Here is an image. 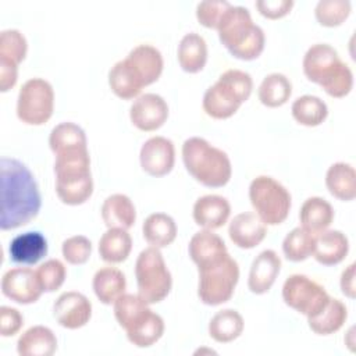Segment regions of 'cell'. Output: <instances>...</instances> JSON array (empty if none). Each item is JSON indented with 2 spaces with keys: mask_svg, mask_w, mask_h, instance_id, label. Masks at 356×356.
<instances>
[{
  "mask_svg": "<svg viewBox=\"0 0 356 356\" xmlns=\"http://www.w3.org/2000/svg\"><path fill=\"white\" fill-rule=\"evenodd\" d=\"M0 185L3 231L15 229L36 218L42 206L39 186L22 161L11 157L0 160Z\"/></svg>",
  "mask_w": 356,
  "mask_h": 356,
  "instance_id": "obj_1",
  "label": "cell"
},
{
  "mask_svg": "<svg viewBox=\"0 0 356 356\" xmlns=\"http://www.w3.org/2000/svg\"><path fill=\"white\" fill-rule=\"evenodd\" d=\"M302 67L306 78L320 85L331 97H345L353 88L352 70L327 43L310 46L303 56Z\"/></svg>",
  "mask_w": 356,
  "mask_h": 356,
  "instance_id": "obj_2",
  "label": "cell"
},
{
  "mask_svg": "<svg viewBox=\"0 0 356 356\" xmlns=\"http://www.w3.org/2000/svg\"><path fill=\"white\" fill-rule=\"evenodd\" d=\"M56 193L68 206L85 203L93 192L88 147L71 149L56 154Z\"/></svg>",
  "mask_w": 356,
  "mask_h": 356,
  "instance_id": "obj_3",
  "label": "cell"
},
{
  "mask_svg": "<svg viewBox=\"0 0 356 356\" xmlns=\"http://www.w3.org/2000/svg\"><path fill=\"white\" fill-rule=\"evenodd\" d=\"M182 160L186 171L202 185L221 188L232 175L228 154L203 138H188L182 145Z\"/></svg>",
  "mask_w": 356,
  "mask_h": 356,
  "instance_id": "obj_4",
  "label": "cell"
},
{
  "mask_svg": "<svg viewBox=\"0 0 356 356\" xmlns=\"http://www.w3.org/2000/svg\"><path fill=\"white\" fill-rule=\"evenodd\" d=\"M249 200L256 216L266 225L284 222L292 206L289 191L268 175H259L252 179L249 185Z\"/></svg>",
  "mask_w": 356,
  "mask_h": 356,
  "instance_id": "obj_5",
  "label": "cell"
},
{
  "mask_svg": "<svg viewBox=\"0 0 356 356\" xmlns=\"http://www.w3.org/2000/svg\"><path fill=\"white\" fill-rule=\"evenodd\" d=\"M135 277L138 295L149 305L164 300L172 286V277L163 259L161 252L149 246L136 257Z\"/></svg>",
  "mask_w": 356,
  "mask_h": 356,
  "instance_id": "obj_6",
  "label": "cell"
},
{
  "mask_svg": "<svg viewBox=\"0 0 356 356\" xmlns=\"http://www.w3.org/2000/svg\"><path fill=\"white\" fill-rule=\"evenodd\" d=\"M197 296L202 303L218 306L231 299L239 280V266L225 254L222 259L197 268Z\"/></svg>",
  "mask_w": 356,
  "mask_h": 356,
  "instance_id": "obj_7",
  "label": "cell"
},
{
  "mask_svg": "<svg viewBox=\"0 0 356 356\" xmlns=\"http://www.w3.org/2000/svg\"><path fill=\"white\" fill-rule=\"evenodd\" d=\"M54 108V90L43 78L28 79L18 92L17 117L28 125L47 122Z\"/></svg>",
  "mask_w": 356,
  "mask_h": 356,
  "instance_id": "obj_8",
  "label": "cell"
},
{
  "mask_svg": "<svg viewBox=\"0 0 356 356\" xmlns=\"http://www.w3.org/2000/svg\"><path fill=\"white\" fill-rule=\"evenodd\" d=\"M282 299L293 310L312 317L323 309L330 295L318 282L307 275L292 274L282 285Z\"/></svg>",
  "mask_w": 356,
  "mask_h": 356,
  "instance_id": "obj_9",
  "label": "cell"
},
{
  "mask_svg": "<svg viewBox=\"0 0 356 356\" xmlns=\"http://www.w3.org/2000/svg\"><path fill=\"white\" fill-rule=\"evenodd\" d=\"M1 292L6 298L19 305H31L40 298L43 291L39 285L36 271L29 267H15L4 273Z\"/></svg>",
  "mask_w": 356,
  "mask_h": 356,
  "instance_id": "obj_10",
  "label": "cell"
},
{
  "mask_svg": "<svg viewBox=\"0 0 356 356\" xmlns=\"http://www.w3.org/2000/svg\"><path fill=\"white\" fill-rule=\"evenodd\" d=\"M53 314L61 327L78 330L89 323L92 317V303L83 293L68 291L56 299Z\"/></svg>",
  "mask_w": 356,
  "mask_h": 356,
  "instance_id": "obj_11",
  "label": "cell"
},
{
  "mask_svg": "<svg viewBox=\"0 0 356 356\" xmlns=\"http://www.w3.org/2000/svg\"><path fill=\"white\" fill-rule=\"evenodd\" d=\"M131 122L140 131L152 132L164 125L168 118L167 102L156 93L138 96L129 108Z\"/></svg>",
  "mask_w": 356,
  "mask_h": 356,
  "instance_id": "obj_12",
  "label": "cell"
},
{
  "mask_svg": "<svg viewBox=\"0 0 356 356\" xmlns=\"http://www.w3.org/2000/svg\"><path fill=\"white\" fill-rule=\"evenodd\" d=\"M254 26L248 8L231 4L217 26L218 39L228 51H232L249 38Z\"/></svg>",
  "mask_w": 356,
  "mask_h": 356,
  "instance_id": "obj_13",
  "label": "cell"
},
{
  "mask_svg": "<svg viewBox=\"0 0 356 356\" xmlns=\"http://www.w3.org/2000/svg\"><path fill=\"white\" fill-rule=\"evenodd\" d=\"M140 167L152 177L167 175L175 163L174 143L164 136L149 138L140 147Z\"/></svg>",
  "mask_w": 356,
  "mask_h": 356,
  "instance_id": "obj_14",
  "label": "cell"
},
{
  "mask_svg": "<svg viewBox=\"0 0 356 356\" xmlns=\"http://www.w3.org/2000/svg\"><path fill=\"white\" fill-rule=\"evenodd\" d=\"M125 60L129 64L134 74L136 75V78L143 85V88L154 83L163 72V56L160 50L152 44L135 46L128 53Z\"/></svg>",
  "mask_w": 356,
  "mask_h": 356,
  "instance_id": "obj_15",
  "label": "cell"
},
{
  "mask_svg": "<svg viewBox=\"0 0 356 356\" xmlns=\"http://www.w3.org/2000/svg\"><path fill=\"white\" fill-rule=\"evenodd\" d=\"M267 234L266 224L256 213L245 211L236 214L228 227V235L234 245L241 249H252L257 246Z\"/></svg>",
  "mask_w": 356,
  "mask_h": 356,
  "instance_id": "obj_16",
  "label": "cell"
},
{
  "mask_svg": "<svg viewBox=\"0 0 356 356\" xmlns=\"http://www.w3.org/2000/svg\"><path fill=\"white\" fill-rule=\"evenodd\" d=\"M280 270H281V259L274 250L267 249L260 252L252 261L250 271H249L248 286L250 292L256 295H263L268 292L273 284L275 282V278L280 274Z\"/></svg>",
  "mask_w": 356,
  "mask_h": 356,
  "instance_id": "obj_17",
  "label": "cell"
},
{
  "mask_svg": "<svg viewBox=\"0 0 356 356\" xmlns=\"http://www.w3.org/2000/svg\"><path fill=\"white\" fill-rule=\"evenodd\" d=\"M231 214L229 202L220 195H204L193 204V220L204 229H217L222 227Z\"/></svg>",
  "mask_w": 356,
  "mask_h": 356,
  "instance_id": "obj_18",
  "label": "cell"
},
{
  "mask_svg": "<svg viewBox=\"0 0 356 356\" xmlns=\"http://www.w3.org/2000/svg\"><path fill=\"white\" fill-rule=\"evenodd\" d=\"M188 252L197 268L209 266L228 254L224 241L211 229L196 232L189 241Z\"/></svg>",
  "mask_w": 356,
  "mask_h": 356,
  "instance_id": "obj_19",
  "label": "cell"
},
{
  "mask_svg": "<svg viewBox=\"0 0 356 356\" xmlns=\"http://www.w3.org/2000/svg\"><path fill=\"white\" fill-rule=\"evenodd\" d=\"M241 104L242 102L238 99V96L218 79L214 85L207 88L202 102L204 113L216 120L229 118L238 111Z\"/></svg>",
  "mask_w": 356,
  "mask_h": 356,
  "instance_id": "obj_20",
  "label": "cell"
},
{
  "mask_svg": "<svg viewBox=\"0 0 356 356\" xmlns=\"http://www.w3.org/2000/svg\"><path fill=\"white\" fill-rule=\"evenodd\" d=\"M11 261L17 264H36L47 254V241L38 231L17 235L8 246Z\"/></svg>",
  "mask_w": 356,
  "mask_h": 356,
  "instance_id": "obj_21",
  "label": "cell"
},
{
  "mask_svg": "<svg viewBox=\"0 0 356 356\" xmlns=\"http://www.w3.org/2000/svg\"><path fill=\"white\" fill-rule=\"evenodd\" d=\"M349 252V241L346 235L338 229H325L316 235V246L313 257L323 266L339 264Z\"/></svg>",
  "mask_w": 356,
  "mask_h": 356,
  "instance_id": "obj_22",
  "label": "cell"
},
{
  "mask_svg": "<svg viewBox=\"0 0 356 356\" xmlns=\"http://www.w3.org/2000/svg\"><path fill=\"white\" fill-rule=\"evenodd\" d=\"M57 350L54 332L44 325L28 328L17 341V352L21 356H51Z\"/></svg>",
  "mask_w": 356,
  "mask_h": 356,
  "instance_id": "obj_23",
  "label": "cell"
},
{
  "mask_svg": "<svg viewBox=\"0 0 356 356\" xmlns=\"http://www.w3.org/2000/svg\"><path fill=\"white\" fill-rule=\"evenodd\" d=\"M299 220L302 228L312 232L313 235H318L328 229V227L332 224L334 209L325 199L320 196H312L303 202L299 211Z\"/></svg>",
  "mask_w": 356,
  "mask_h": 356,
  "instance_id": "obj_24",
  "label": "cell"
},
{
  "mask_svg": "<svg viewBox=\"0 0 356 356\" xmlns=\"http://www.w3.org/2000/svg\"><path fill=\"white\" fill-rule=\"evenodd\" d=\"M102 218L107 228L129 229L136 220V210L132 200L124 193H114L106 197L102 204Z\"/></svg>",
  "mask_w": 356,
  "mask_h": 356,
  "instance_id": "obj_25",
  "label": "cell"
},
{
  "mask_svg": "<svg viewBox=\"0 0 356 356\" xmlns=\"http://www.w3.org/2000/svg\"><path fill=\"white\" fill-rule=\"evenodd\" d=\"M348 318V309L339 299L331 298L314 316L307 317L310 330L317 335H331L342 328Z\"/></svg>",
  "mask_w": 356,
  "mask_h": 356,
  "instance_id": "obj_26",
  "label": "cell"
},
{
  "mask_svg": "<svg viewBox=\"0 0 356 356\" xmlns=\"http://www.w3.org/2000/svg\"><path fill=\"white\" fill-rule=\"evenodd\" d=\"M178 63L179 67L189 74L202 71L207 61L206 40L196 32H189L182 36L178 44Z\"/></svg>",
  "mask_w": 356,
  "mask_h": 356,
  "instance_id": "obj_27",
  "label": "cell"
},
{
  "mask_svg": "<svg viewBox=\"0 0 356 356\" xmlns=\"http://www.w3.org/2000/svg\"><path fill=\"white\" fill-rule=\"evenodd\" d=\"M325 185L328 192L343 202L356 197V172L355 168L343 161L334 163L325 174Z\"/></svg>",
  "mask_w": 356,
  "mask_h": 356,
  "instance_id": "obj_28",
  "label": "cell"
},
{
  "mask_svg": "<svg viewBox=\"0 0 356 356\" xmlns=\"http://www.w3.org/2000/svg\"><path fill=\"white\" fill-rule=\"evenodd\" d=\"M92 286L102 303L111 305L124 295L127 280L121 270L115 267H102L95 273Z\"/></svg>",
  "mask_w": 356,
  "mask_h": 356,
  "instance_id": "obj_29",
  "label": "cell"
},
{
  "mask_svg": "<svg viewBox=\"0 0 356 356\" xmlns=\"http://www.w3.org/2000/svg\"><path fill=\"white\" fill-rule=\"evenodd\" d=\"M145 241L157 249L171 245L177 236V224L165 213H153L146 217L142 225Z\"/></svg>",
  "mask_w": 356,
  "mask_h": 356,
  "instance_id": "obj_30",
  "label": "cell"
},
{
  "mask_svg": "<svg viewBox=\"0 0 356 356\" xmlns=\"http://www.w3.org/2000/svg\"><path fill=\"white\" fill-rule=\"evenodd\" d=\"M132 250V238L127 229L108 228L99 239V254L106 263H122Z\"/></svg>",
  "mask_w": 356,
  "mask_h": 356,
  "instance_id": "obj_31",
  "label": "cell"
},
{
  "mask_svg": "<svg viewBox=\"0 0 356 356\" xmlns=\"http://www.w3.org/2000/svg\"><path fill=\"white\" fill-rule=\"evenodd\" d=\"M113 305L115 320L125 332L138 325L152 312L149 303L134 293L121 295Z\"/></svg>",
  "mask_w": 356,
  "mask_h": 356,
  "instance_id": "obj_32",
  "label": "cell"
},
{
  "mask_svg": "<svg viewBox=\"0 0 356 356\" xmlns=\"http://www.w3.org/2000/svg\"><path fill=\"white\" fill-rule=\"evenodd\" d=\"M108 85L115 96L124 100L136 99L143 85L131 70L127 60L117 61L108 71Z\"/></svg>",
  "mask_w": 356,
  "mask_h": 356,
  "instance_id": "obj_33",
  "label": "cell"
},
{
  "mask_svg": "<svg viewBox=\"0 0 356 356\" xmlns=\"http://www.w3.org/2000/svg\"><path fill=\"white\" fill-rule=\"evenodd\" d=\"M243 318L234 309L217 312L209 323V335L220 343H228L236 339L243 331Z\"/></svg>",
  "mask_w": 356,
  "mask_h": 356,
  "instance_id": "obj_34",
  "label": "cell"
},
{
  "mask_svg": "<svg viewBox=\"0 0 356 356\" xmlns=\"http://www.w3.org/2000/svg\"><path fill=\"white\" fill-rule=\"evenodd\" d=\"M292 117L305 127H317L328 115V107L324 100L314 95H303L293 100L291 106Z\"/></svg>",
  "mask_w": 356,
  "mask_h": 356,
  "instance_id": "obj_35",
  "label": "cell"
},
{
  "mask_svg": "<svg viewBox=\"0 0 356 356\" xmlns=\"http://www.w3.org/2000/svg\"><path fill=\"white\" fill-rule=\"evenodd\" d=\"M257 95L260 103L266 107H280L289 100L292 95V83L284 74L273 72L264 76Z\"/></svg>",
  "mask_w": 356,
  "mask_h": 356,
  "instance_id": "obj_36",
  "label": "cell"
},
{
  "mask_svg": "<svg viewBox=\"0 0 356 356\" xmlns=\"http://www.w3.org/2000/svg\"><path fill=\"white\" fill-rule=\"evenodd\" d=\"M49 145L54 154L71 149L88 147L85 131L75 122L65 121L57 124L49 136Z\"/></svg>",
  "mask_w": 356,
  "mask_h": 356,
  "instance_id": "obj_37",
  "label": "cell"
},
{
  "mask_svg": "<svg viewBox=\"0 0 356 356\" xmlns=\"http://www.w3.org/2000/svg\"><path fill=\"white\" fill-rule=\"evenodd\" d=\"M316 246V235L302 227L293 228L282 241L284 256L289 261H303L313 256Z\"/></svg>",
  "mask_w": 356,
  "mask_h": 356,
  "instance_id": "obj_38",
  "label": "cell"
},
{
  "mask_svg": "<svg viewBox=\"0 0 356 356\" xmlns=\"http://www.w3.org/2000/svg\"><path fill=\"white\" fill-rule=\"evenodd\" d=\"M164 334V320L153 310L135 328L127 332L128 341L138 348H149L154 345Z\"/></svg>",
  "mask_w": 356,
  "mask_h": 356,
  "instance_id": "obj_39",
  "label": "cell"
},
{
  "mask_svg": "<svg viewBox=\"0 0 356 356\" xmlns=\"http://www.w3.org/2000/svg\"><path fill=\"white\" fill-rule=\"evenodd\" d=\"M350 14V3L348 0H320L314 8L316 19L328 28L341 25Z\"/></svg>",
  "mask_w": 356,
  "mask_h": 356,
  "instance_id": "obj_40",
  "label": "cell"
},
{
  "mask_svg": "<svg viewBox=\"0 0 356 356\" xmlns=\"http://www.w3.org/2000/svg\"><path fill=\"white\" fill-rule=\"evenodd\" d=\"M28 50L26 39L18 29H4L0 33V58L15 63L25 58Z\"/></svg>",
  "mask_w": 356,
  "mask_h": 356,
  "instance_id": "obj_41",
  "label": "cell"
},
{
  "mask_svg": "<svg viewBox=\"0 0 356 356\" xmlns=\"http://www.w3.org/2000/svg\"><path fill=\"white\" fill-rule=\"evenodd\" d=\"M36 277L43 292H54L64 284L67 270L58 259H49L38 267Z\"/></svg>",
  "mask_w": 356,
  "mask_h": 356,
  "instance_id": "obj_42",
  "label": "cell"
},
{
  "mask_svg": "<svg viewBox=\"0 0 356 356\" xmlns=\"http://www.w3.org/2000/svg\"><path fill=\"white\" fill-rule=\"evenodd\" d=\"M61 253L67 263L74 266L83 264L92 254V243L83 235H74L63 242Z\"/></svg>",
  "mask_w": 356,
  "mask_h": 356,
  "instance_id": "obj_43",
  "label": "cell"
},
{
  "mask_svg": "<svg viewBox=\"0 0 356 356\" xmlns=\"http://www.w3.org/2000/svg\"><path fill=\"white\" fill-rule=\"evenodd\" d=\"M229 7H231V3L225 0L200 1L196 7V18L203 26L209 29H217L222 15Z\"/></svg>",
  "mask_w": 356,
  "mask_h": 356,
  "instance_id": "obj_44",
  "label": "cell"
},
{
  "mask_svg": "<svg viewBox=\"0 0 356 356\" xmlns=\"http://www.w3.org/2000/svg\"><path fill=\"white\" fill-rule=\"evenodd\" d=\"M218 81L225 83L242 103L249 99L253 89L252 76L242 70H227L218 76Z\"/></svg>",
  "mask_w": 356,
  "mask_h": 356,
  "instance_id": "obj_45",
  "label": "cell"
},
{
  "mask_svg": "<svg viewBox=\"0 0 356 356\" xmlns=\"http://www.w3.org/2000/svg\"><path fill=\"white\" fill-rule=\"evenodd\" d=\"M22 324L24 317L19 310L10 306L0 307V334L3 337H13L21 330Z\"/></svg>",
  "mask_w": 356,
  "mask_h": 356,
  "instance_id": "obj_46",
  "label": "cell"
},
{
  "mask_svg": "<svg viewBox=\"0 0 356 356\" xmlns=\"http://www.w3.org/2000/svg\"><path fill=\"white\" fill-rule=\"evenodd\" d=\"M259 13L270 19H277L286 15L293 7L292 0H259L256 1Z\"/></svg>",
  "mask_w": 356,
  "mask_h": 356,
  "instance_id": "obj_47",
  "label": "cell"
},
{
  "mask_svg": "<svg viewBox=\"0 0 356 356\" xmlns=\"http://www.w3.org/2000/svg\"><path fill=\"white\" fill-rule=\"evenodd\" d=\"M17 64L4 58H0V90H10L17 82Z\"/></svg>",
  "mask_w": 356,
  "mask_h": 356,
  "instance_id": "obj_48",
  "label": "cell"
},
{
  "mask_svg": "<svg viewBox=\"0 0 356 356\" xmlns=\"http://www.w3.org/2000/svg\"><path fill=\"white\" fill-rule=\"evenodd\" d=\"M339 285H341V291L345 296H348L349 299H353L355 298V263L349 264L341 274V281H339Z\"/></svg>",
  "mask_w": 356,
  "mask_h": 356,
  "instance_id": "obj_49",
  "label": "cell"
}]
</instances>
